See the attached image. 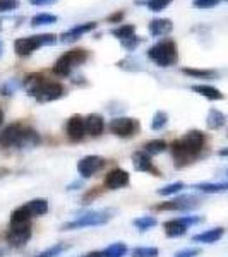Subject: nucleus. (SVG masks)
Returning <instances> with one entry per match:
<instances>
[{"instance_id":"obj_1","label":"nucleus","mask_w":228,"mask_h":257,"mask_svg":"<svg viewBox=\"0 0 228 257\" xmlns=\"http://www.w3.org/2000/svg\"><path fill=\"white\" fill-rule=\"evenodd\" d=\"M206 144V136L201 131H189L184 138L177 139L172 143V155L175 160V167H185V165L192 163L202 153Z\"/></svg>"},{"instance_id":"obj_2","label":"nucleus","mask_w":228,"mask_h":257,"mask_svg":"<svg viewBox=\"0 0 228 257\" xmlns=\"http://www.w3.org/2000/svg\"><path fill=\"white\" fill-rule=\"evenodd\" d=\"M148 57L155 62L158 67H170L179 60V52L173 40L158 41L155 47L148 50Z\"/></svg>"},{"instance_id":"obj_3","label":"nucleus","mask_w":228,"mask_h":257,"mask_svg":"<svg viewBox=\"0 0 228 257\" xmlns=\"http://www.w3.org/2000/svg\"><path fill=\"white\" fill-rule=\"evenodd\" d=\"M86 60H88V50H82V48L70 50V52L64 53V55L57 60V64L53 65V74L60 77H65L72 72L74 67L84 64Z\"/></svg>"},{"instance_id":"obj_4","label":"nucleus","mask_w":228,"mask_h":257,"mask_svg":"<svg viewBox=\"0 0 228 257\" xmlns=\"http://www.w3.org/2000/svg\"><path fill=\"white\" fill-rule=\"evenodd\" d=\"M55 43H57L55 35H35V36H28V38L16 40L14 50L19 57H28L40 47H50V45H55Z\"/></svg>"},{"instance_id":"obj_5","label":"nucleus","mask_w":228,"mask_h":257,"mask_svg":"<svg viewBox=\"0 0 228 257\" xmlns=\"http://www.w3.org/2000/svg\"><path fill=\"white\" fill-rule=\"evenodd\" d=\"M111 218V211H91L86 213L82 216L72 219L69 223H64L60 226V230H81V228H88V226H99L108 223Z\"/></svg>"},{"instance_id":"obj_6","label":"nucleus","mask_w":228,"mask_h":257,"mask_svg":"<svg viewBox=\"0 0 228 257\" xmlns=\"http://www.w3.org/2000/svg\"><path fill=\"white\" fill-rule=\"evenodd\" d=\"M65 94V86L59 81H48L43 77V81L36 86V89L33 91L30 96H33L38 103H50L60 99Z\"/></svg>"},{"instance_id":"obj_7","label":"nucleus","mask_w":228,"mask_h":257,"mask_svg":"<svg viewBox=\"0 0 228 257\" xmlns=\"http://www.w3.org/2000/svg\"><path fill=\"white\" fill-rule=\"evenodd\" d=\"M108 128L111 131V134H115L117 138L129 139L132 136L138 134L139 131V122L136 118L129 117H119L108 122Z\"/></svg>"},{"instance_id":"obj_8","label":"nucleus","mask_w":228,"mask_h":257,"mask_svg":"<svg viewBox=\"0 0 228 257\" xmlns=\"http://www.w3.org/2000/svg\"><path fill=\"white\" fill-rule=\"evenodd\" d=\"M33 235L31 225L30 223H24V225H11L9 231L6 233V240L11 247H23L30 242Z\"/></svg>"},{"instance_id":"obj_9","label":"nucleus","mask_w":228,"mask_h":257,"mask_svg":"<svg viewBox=\"0 0 228 257\" xmlns=\"http://www.w3.org/2000/svg\"><path fill=\"white\" fill-rule=\"evenodd\" d=\"M106 167V160L96 155H89L84 156L82 160H79L77 163V172L82 178H91L93 175H96L98 172H101Z\"/></svg>"},{"instance_id":"obj_10","label":"nucleus","mask_w":228,"mask_h":257,"mask_svg":"<svg viewBox=\"0 0 228 257\" xmlns=\"http://www.w3.org/2000/svg\"><path fill=\"white\" fill-rule=\"evenodd\" d=\"M201 204V199L196 196H180L175 197L168 202H163V204H158L156 209L158 211H190Z\"/></svg>"},{"instance_id":"obj_11","label":"nucleus","mask_w":228,"mask_h":257,"mask_svg":"<svg viewBox=\"0 0 228 257\" xmlns=\"http://www.w3.org/2000/svg\"><path fill=\"white\" fill-rule=\"evenodd\" d=\"M23 125L19 122L11 123L0 132V146L9 149V148H18L21 136H23Z\"/></svg>"},{"instance_id":"obj_12","label":"nucleus","mask_w":228,"mask_h":257,"mask_svg":"<svg viewBox=\"0 0 228 257\" xmlns=\"http://www.w3.org/2000/svg\"><path fill=\"white\" fill-rule=\"evenodd\" d=\"M129 182H131V178H129V173H127L126 170L113 168L105 175V182H103V184H105V187L108 190H119V189L127 187Z\"/></svg>"},{"instance_id":"obj_13","label":"nucleus","mask_w":228,"mask_h":257,"mask_svg":"<svg viewBox=\"0 0 228 257\" xmlns=\"http://www.w3.org/2000/svg\"><path fill=\"white\" fill-rule=\"evenodd\" d=\"M132 163H134V168L136 172H144V173H151L155 177H160V170L153 165V160L151 156L148 155L146 151H136L132 155Z\"/></svg>"},{"instance_id":"obj_14","label":"nucleus","mask_w":228,"mask_h":257,"mask_svg":"<svg viewBox=\"0 0 228 257\" xmlns=\"http://www.w3.org/2000/svg\"><path fill=\"white\" fill-rule=\"evenodd\" d=\"M65 132H67V138L74 143L82 141L86 136V125H84V118L81 115H72L67 120V125H65Z\"/></svg>"},{"instance_id":"obj_15","label":"nucleus","mask_w":228,"mask_h":257,"mask_svg":"<svg viewBox=\"0 0 228 257\" xmlns=\"http://www.w3.org/2000/svg\"><path fill=\"white\" fill-rule=\"evenodd\" d=\"M84 125H86V134L93 136V138H98V136H101L103 131H105V120H103L101 115L91 113L84 118Z\"/></svg>"},{"instance_id":"obj_16","label":"nucleus","mask_w":228,"mask_h":257,"mask_svg":"<svg viewBox=\"0 0 228 257\" xmlns=\"http://www.w3.org/2000/svg\"><path fill=\"white\" fill-rule=\"evenodd\" d=\"M94 28H96V23L79 24V26H74L72 30L65 31L64 35L60 36V38H62V41H65V43H72V41H77V40H79L82 35H86V33L93 31Z\"/></svg>"},{"instance_id":"obj_17","label":"nucleus","mask_w":228,"mask_h":257,"mask_svg":"<svg viewBox=\"0 0 228 257\" xmlns=\"http://www.w3.org/2000/svg\"><path fill=\"white\" fill-rule=\"evenodd\" d=\"M163 230H165V233H167V237L177 238V237H184V235L187 233L189 228L180 221V218H175V219H168V221H165Z\"/></svg>"},{"instance_id":"obj_18","label":"nucleus","mask_w":228,"mask_h":257,"mask_svg":"<svg viewBox=\"0 0 228 257\" xmlns=\"http://www.w3.org/2000/svg\"><path fill=\"white\" fill-rule=\"evenodd\" d=\"M223 235H225V228L218 226V228H211V230L202 231V233L194 235L192 240H194V242H197V243H214V242H218Z\"/></svg>"},{"instance_id":"obj_19","label":"nucleus","mask_w":228,"mask_h":257,"mask_svg":"<svg viewBox=\"0 0 228 257\" xmlns=\"http://www.w3.org/2000/svg\"><path fill=\"white\" fill-rule=\"evenodd\" d=\"M173 24L170 19H153L149 23V33L153 36H165L168 33H172Z\"/></svg>"},{"instance_id":"obj_20","label":"nucleus","mask_w":228,"mask_h":257,"mask_svg":"<svg viewBox=\"0 0 228 257\" xmlns=\"http://www.w3.org/2000/svg\"><path fill=\"white\" fill-rule=\"evenodd\" d=\"M192 91L197 94H201V96L211 99V101H218V99L225 98V94H223L221 91L213 88V86H208V84H196V86H192Z\"/></svg>"},{"instance_id":"obj_21","label":"nucleus","mask_w":228,"mask_h":257,"mask_svg":"<svg viewBox=\"0 0 228 257\" xmlns=\"http://www.w3.org/2000/svg\"><path fill=\"white\" fill-rule=\"evenodd\" d=\"M24 206H26L28 213L31 214V218L43 216V214L48 213V201L47 199H33V201L26 202Z\"/></svg>"},{"instance_id":"obj_22","label":"nucleus","mask_w":228,"mask_h":257,"mask_svg":"<svg viewBox=\"0 0 228 257\" xmlns=\"http://www.w3.org/2000/svg\"><path fill=\"white\" fill-rule=\"evenodd\" d=\"M38 144H40V136L36 134L31 127H24L18 148L26 149V148H35V146H38Z\"/></svg>"},{"instance_id":"obj_23","label":"nucleus","mask_w":228,"mask_h":257,"mask_svg":"<svg viewBox=\"0 0 228 257\" xmlns=\"http://www.w3.org/2000/svg\"><path fill=\"white\" fill-rule=\"evenodd\" d=\"M225 115L221 113L219 110L216 108H211L209 113H208V120H206V123H208V128L211 131H218L219 127L225 125Z\"/></svg>"},{"instance_id":"obj_24","label":"nucleus","mask_w":228,"mask_h":257,"mask_svg":"<svg viewBox=\"0 0 228 257\" xmlns=\"http://www.w3.org/2000/svg\"><path fill=\"white\" fill-rule=\"evenodd\" d=\"M167 149V143L163 139H153V141H148L144 143L143 146V151H146L149 156H156V155H161V153Z\"/></svg>"},{"instance_id":"obj_25","label":"nucleus","mask_w":228,"mask_h":257,"mask_svg":"<svg viewBox=\"0 0 228 257\" xmlns=\"http://www.w3.org/2000/svg\"><path fill=\"white\" fill-rule=\"evenodd\" d=\"M31 219V214L28 213L26 206H19L18 209L12 211L11 214V225H24V223H30Z\"/></svg>"},{"instance_id":"obj_26","label":"nucleus","mask_w":228,"mask_h":257,"mask_svg":"<svg viewBox=\"0 0 228 257\" xmlns=\"http://www.w3.org/2000/svg\"><path fill=\"white\" fill-rule=\"evenodd\" d=\"M194 189L201 190L204 194H219V192H226L228 190V182H223V184H197L194 185Z\"/></svg>"},{"instance_id":"obj_27","label":"nucleus","mask_w":228,"mask_h":257,"mask_svg":"<svg viewBox=\"0 0 228 257\" xmlns=\"http://www.w3.org/2000/svg\"><path fill=\"white\" fill-rule=\"evenodd\" d=\"M182 72L185 74V76H190V77H197V79H213V77H216L218 74L214 72V70H208V69H182Z\"/></svg>"},{"instance_id":"obj_28","label":"nucleus","mask_w":228,"mask_h":257,"mask_svg":"<svg viewBox=\"0 0 228 257\" xmlns=\"http://www.w3.org/2000/svg\"><path fill=\"white\" fill-rule=\"evenodd\" d=\"M134 31H136V28L132 26V24H120V26L111 30V35L122 41V40H127V38H131V36H134Z\"/></svg>"},{"instance_id":"obj_29","label":"nucleus","mask_w":228,"mask_h":257,"mask_svg":"<svg viewBox=\"0 0 228 257\" xmlns=\"http://www.w3.org/2000/svg\"><path fill=\"white\" fill-rule=\"evenodd\" d=\"M126 254H127V245L124 242L111 243L110 247H106L103 250V255L105 257H124Z\"/></svg>"},{"instance_id":"obj_30","label":"nucleus","mask_w":228,"mask_h":257,"mask_svg":"<svg viewBox=\"0 0 228 257\" xmlns=\"http://www.w3.org/2000/svg\"><path fill=\"white\" fill-rule=\"evenodd\" d=\"M184 189H185L184 182H173V184H168V185H165V187L158 189L156 194H158V196H175V194L182 192Z\"/></svg>"},{"instance_id":"obj_31","label":"nucleus","mask_w":228,"mask_h":257,"mask_svg":"<svg viewBox=\"0 0 228 257\" xmlns=\"http://www.w3.org/2000/svg\"><path fill=\"white\" fill-rule=\"evenodd\" d=\"M156 223H158V219H156L155 216H141L138 219H134L132 225L138 228L139 231H148L149 228L156 226Z\"/></svg>"},{"instance_id":"obj_32","label":"nucleus","mask_w":228,"mask_h":257,"mask_svg":"<svg viewBox=\"0 0 228 257\" xmlns=\"http://www.w3.org/2000/svg\"><path fill=\"white\" fill-rule=\"evenodd\" d=\"M160 250L156 247H136L131 252L132 257H158Z\"/></svg>"},{"instance_id":"obj_33","label":"nucleus","mask_w":228,"mask_h":257,"mask_svg":"<svg viewBox=\"0 0 228 257\" xmlns=\"http://www.w3.org/2000/svg\"><path fill=\"white\" fill-rule=\"evenodd\" d=\"M67 248H69L67 243H57V245L47 248V250H43L41 254L35 255V257H59L62 252H65Z\"/></svg>"},{"instance_id":"obj_34","label":"nucleus","mask_w":228,"mask_h":257,"mask_svg":"<svg viewBox=\"0 0 228 257\" xmlns=\"http://www.w3.org/2000/svg\"><path fill=\"white\" fill-rule=\"evenodd\" d=\"M57 23V16L52 14H38L31 19V26H47V24H53Z\"/></svg>"},{"instance_id":"obj_35","label":"nucleus","mask_w":228,"mask_h":257,"mask_svg":"<svg viewBox=\"0 0 228 257\" xmlns=\"http://www.w3.org/2000/svg\"><path fill=\"white\" fill-rule=\"evenodd\" d=\"M168 122V115L165 113V111H156L155 117H153V122H151V128L153 131H161L165 125H167Z\"/></svg>"},{"instance_id":"obj_36","label":"nucleus","mask_w":228,"mask_h":257,"mask_svg":"<svg viewBox=\"0 0 228 257\" xmlns=\"http://www.w3.org/2000/svg\"><path fill=\"white\" fill-rule=\"evenodd\" d=\"M173 0H148V9L149 11H153V12H160V11H163V9H167V7L172 4Z\"/></svg>"},{"instance_id":"obj_37","label":"nucleus","mask_w":228,"mask_h":257,"mask_svg":"<svg viewBox=\"0 0 228 257\" xmlns=\"http://www.w3.org/2000/svg\"><path fill=\"white\" fill-rule=\"evenodd\" d=\"M141 43H143V38H139V36H131V38H127V40H122V47L126 50H129V52L136 50Z\"/></svg>"},{"instance_id":"obj_38","label":"nucleus","mask_w":228,"mask_h":257,"mask_svg":"<svg viewBox=\"0 0 228 257\" xmlns=\"http://www.w3.org/2000/svg\"><path fill=\"white\" fill-rule=\"evenodd\" d=\"M219 4V0H194V7L197 9H213Z\"/></svg>"},{"instance_id":"obj_39","label":"nucleus","mask_w":228,"mask_h":257,"mask_svg":"<svg viewBox=\"0 0 228 257\" xmlns=\"http://www.w3.org/2000/svg\"><path fill=\"white\" fill-rule=\"evenodd\" d=\"M19 7V0H0V12L14 11Z\"/></svg>"},{"instance_id":"obj_40","label":"nucleus","mask_w":228,"mask_h":257,"mask_svg":"<svg viewBox=\"0 0 228 257\" xmlns=\"http://www.w3.org/2000/svg\"><path fill=\"white\" fill-rule=\"evenodd\" d=\"M199 254H201V248L190 247V248H184V250H179L175 254V257H196Z\"/></svg>"},{"instance_id":"obj_41","label":"nucleus","mask_w":228,"mask_h":257,"mask_svg":"<svg viewBox=\"0 0 228 257\" xmlns=\"http://www.w3.org/2000/svg\"><path fill=\"white\" fill-rule=\"evenodd\" d=\"M19 84L16 81H9L7 82V86H2V94L4 96H11V94H14L16 91H18Z\"/></svg>"},{"instance_id":"obj_42","label":"nucleus","mask_w":228,"mask_h":257,"mask_svg":"<svg viewBox=\"0 0 228 257\" xmlns=\"http://www.w3.org/2000/svg\"><path fill=\"white\" fill-rule=\"evenodd\" d=\"M180 221L189 228V226H192V225H199V223L202 221V218L201 216H182Z\"/></svg>"},{"instance_id":"obj_43","label":"nucleus","mask_w":228,"mask_h":257,"mask_svg":"<svg viewBox=\"0 0 228 257\" xmlns=\"http://www.w3.org/2000/svg\"><path fill=\"white\" fill-rule=\"evenodd\" d=\"M122 19H124V12H122V11L115 12V14H111L110 18H108L110 23H120V21H122Z\"/></svg>"},{"instance_id":"obj_44","label":"nucleus","mask_w":228,"mask_h":257,"mask_svg":"<svg viewBox=\"0 0 228 257\" xmlns=\"http://www.w3.org/2000/svg\"><path fill=\"white\" fill-rule=\"evenodd\" d=\"M33 6H50V4L57 2V0H30Z\"/></svg>"},{"instance_id":"obj_45","label":"nucleus","mask_w":228,"mask_h":257,"mask_svg":"<svg viewBox=\"0 0 228 257\" xmlns=\"http://www.w3.org/2000/svg\"><path fill=\"white\" fill-rule=\"evenodd\" d=\"M82 257H105V255H103V250H93V252H88V254L82 255Z\"/></svg>"},{"instance_id":"obj_46","label":"nucleus","mask_w":228,"mask_h":257,"mask_svg":"<svg viewBox=\"0 0 228 257\" xmlns=\"http://www.w3.org/2000/svg\"><path fill=\"white\" fill-rule=\"evenodd\" d=\"M218 155H219V156H223V158H228V148L219 149V151H218Z\"/></svg>"},{"instance_id":"obj_47","label":"nucleus","mask_w":228,"mask_h":257,"mask_svg":"<svg viewBox=\"0 0 228 257\" xmlns=\"http://www.w3.org/2000/svg\"><path fill=\"white\" fill-rule=\"evenodd\" d=\"M82 185V182H76V184H72V185H69V190H76V187H81Z\"/></svg>"},{"instance_id":"obj_48","label":"nucleus","mask_w":228,"mask_h":257,"mask_svg":"<svg viewBox=\"0 0 228 257\" xmlns=\"http://www.w3.org/2000/svg\"><path fill=\"white\" fill-rule=\"evenodd\" d=\"M2 123H4V110L0 108V125H2Z\"/></svg>"},{"instance_id":"obj_49","label":"nucleus","mask_w":228,"mask_h":257,"mask_svg":"<svg viewBox=\"0 0 228 257\" xmlns=\"http://www.w3.org/2000/svg\"><path fill=\"white\" fill-rule=\"evenodd\" d=\"M2 53H4V41L0 40V57H2Z\"/></svg>"},{"instance_id":"obj_50","label":"nucleus","mask_w":228,"mask_h":257,"mask_svg":"<svg viewBox=\"0 0 228 257\" xmlns=\"http://www.w3.org/2000/svg\"><path fill=\"white\" fill-rule=\"evenodd\" d=\"M2 255H4V252H2V250H0V257H2Z\"/></svg>"},{"instance_id":"obj_51","label":"nucleus","mask_w":228,"mask_h":257,"mask_svg":"<svg viewBox=\"0 0 228 257\" xmlns=\"http://www.w3.org/2000/svg\"><path fill=\"white\" fill-rule=\"evenodd\" d=\"M226 177H228V170H226Z\"/></svg>"},{"instance_id":"obj_52","label":"nucleus","mask_w":228,"mask_h":257,"mask_svg":"<svg viewBox=\"0 0 228 257\" xmlns=\"http://www.w3.org/2000/svg\"><path fill=\"white\" fill-rule=\"evenodd\" d=\"M0 28H2V26H0Z\"/></svg>"}]
</instances>
